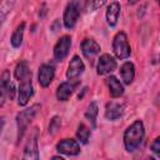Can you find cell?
<instances>
[{
    "instance_id": "cell-1",
    "label": "cell",
    "mask_w": 160,
    "mask_h": 160,
    "mask_svg": "<svg viewBox=\"0 0 160 160\" xmlns=\"http://www.w3.org/2000/svg\"><path fill=\"white\" fill-rule=\"evenodd\" d=\"M144 135H145V129L142 121L141 120L134 121L124 132V145L126 151L132 152L134 150H136L141 144Z\"/></svg>"
},
{
    "instance_id": "cell-2",
    "label": "cell",
    "mask_w": 160,
    "mask_h": 160,
    "mask_svg": "<svg viewBox=\"0 0 160 160\" xmlns=\"http://www.w3.org/2000/svg\"><path fill=\"white\" fill-rule=\"evenodd\" d=\"M40 109V105L39 104H35L22 111H20L18 115H16V125H18V140L20 141L29 126V124L31 122V120L35 118L36 112L39 111Z\"/></svg>"
},
{
    "instance_id": "cell-3",
    "label": "cell",
    "mask_w": 160,
    "mask_h": 160,
    "mask_svg": "<svg viewBox=\"0 0 160 160\" xmlns=\"http://www.w3.org/2000/svg\"><path fill=\"white\" fill-rule=\"evenodd\" d=\"M112 50L118 59H126L130 56L131 48L128 41V36L124 31H119L112 40Z\"/></svg>"
},
{
    "instance_id": "cell-4",
    "label": "cell",
    "mask_w": 160,
    "mask_h": 160,
    "mask_svg": "<svg viewBox=\"0 0 160 160\" xmlns=\"http://www.w3.org/2000/svg\"><path fill=\"white\" fill-rule=\"evenodd\" d=\"M80 9H81V5L79 1L68 2L65 11H64V18H62L64 25L66 29H72L76 25V21H78L79 15H80Z\"/></svg>"
},
{
    "instance_id": "cell-5",
    "label": "cell",
    "mask_w": 160,
    "mask_h": 160,
    "mask_svg": "<svg viewBox=\"0 0 160 160\" xmlns=\"http://www.w3.org/2000/svg\"><path fill=\"white\" fill-rule=\"evenodd\" d=\"M22 160H39V148H38V129L35 128L30 134L22 152Z\"/></svg>"
},
{
    "instance_id": "cell-6",
    "label": "cell",
    "mask_w": 160,
    "mask_h": 160,
    "mask_svg": "<svg viewBox=\"0 0 160 160\" xmlns=\"http://www.w3.org/2000/svg\"><path fill=\"white\" fill-rule=\"evenodd\" d=\"M84 70H85V65H84L82 60L80 59V56L74 55L72 59H71L70 62H69L68 71H66V78H68L70 81L76 82L78 79H79V76L84 72Z\"/></svg>"
},
{
    "instance_id": "cell-7",
    "label": "cell",
    "mask_w": 160,
    "mask_h": 160,
    "mask_svg": "<svg viewBox=\"0 0 160 160\" xmlns=\"http://www.w3.org/2000/svg\"><path fill=\"white\" fill-rule=\"evenodd\" d=\"M32 95V84H31V75L26 76L25 79L20 80L19 86V95H18V104L20 106H25L29 99Z\"/></svg>"
},
{
    "instance_id": "cell-8",
    "label": "cell",
    "mask_w": 160,
    "mask_h": 160,
    "mask_svg": "<svg viewBox=\"0 0 160 160\" xmlns=\"http://www.w3.org/2000/svg\"><path fill=\"white\" fill-rule=\"evenodd\" d=\"M56 150L60 154L74 156L80 152V145L78 141H75L72 139H62L56 144Z\"/></svg>"
},
{
    "instance_id": "cell-9",
    "label": "cell",
    "mask_w": 160,
    "mask_h": 160,
    "mask_svg": "<svg viewBox=\"0 0 160 160\" xmlns=\"http://www.w3.org/2000/svg\"><path fill=\"white\" fill-rule=\"evenodd\" d=\"M70 46H71V38L68 36V35H64L61 36L56 45L54 46V58L56 60H64L68 54H69V50H70Z\"/></svg>"
},
{
    "instance_id": "cell-10",
    "label": "cell",
    "mask_w": 160,
    "mask_h": 160,
    "mask_svg": "<svg viewBox=\"0 0 160 160\" xmlns=\"http://www.w3.org/2000/svg\"><path fill=\"white\" fill-rule=\"evenodd\" d=\"M81 50L84 56L90 61V64H92L100 52V45L92 39H84L81 42Z\"/></svg>"
},
{
    "instance_id": "cell-11",
    "label": "cell",
    "mask_w": 160,
    "mask_h": 160,
    "mask_svg": "<svg viewBox=\"0 0 160 160\" xmlns=\"http://www.w3.org/2000/svg\"><path fill=\"white\" fill-rule=\"evenodd\" d=\"M116 69V61L115 59L109 55V54H102L100 58H99V61H98V66H96V72L99 75H105V74H109L111 71H114Z\"/></svg>"
},
{
    "instance_id": "cell-12",
    "label": "cell",
    "mask_w": 160,
    "mask_h": 160,
    "mask_svg": "<svg viewBox=\"0 0 160 160\" xmlns=\"http://www.w3.org/2000/svg\"><path fill=\"white\" fill-rule=\"evenodd\" d=\"M54 76H55L54 66L48 65V64H44L40 66V69H39V84L42 88H48L51 84V81L54 80Z\"/></svg>"
},
{
    "instance_id": "cell-13",
    "label": "cell",
    "mask_w": 160,
    "mask_h": 160,
    "mask_svg": "<svg viewBox=\"0 0 160 160\" xmlns=\"http://www.w3.org/2000/svg\"><path fill=\"white\" fill-rule=\"evenodd\" d=\"M124 114V105L116 101H110L105 108V118L108 120H116Z\"/></svg>"
},
{
    "instance_id": "cell-14",
    "label": "cell",
    "mask_w": 160,
    "mask_h": 160,
    "mask_svg": "<svg viewBox=\"0 0 160 160\" xmlns=\"http://www.w3.org/2000/svg\"><path fill=\"white\" fill-rule=\"evenodd\" d=\"M120 75H121V79L124 81V84L130 85L134 81V78H135V66H134V64L130 62V61H125L120 66Z\"/></svg>"
},
{
    "instance_id": "cell-15",
    "label": "cell",
    "mask_w": 160,
    "mask_h": 160,
    "mask_svg": "<svg viewBox=\"0 0 160 160\" xmlns=\"http://www.w3.org/2000/svg\"><path fill=\"white\" fill-rule=\"evenodd\" d=\"M119 14H120V4L118 1H112L108 5L106 9V21L110 26H115L119 19Z\"/></svg>"
},
{
    "instance_id": "cell-16",
    "label": "cell",
    "mask_w": 160,
    "mask_h": 160,
    "mask_svg": "<svg viewBox=\"0 0 160 160\" xmlns=\"http://www.w3.org/2000/svg\"><path fill=\"white\" fill-rule=\"evenodd\" d=\"M106 85L109 88V92H110L111 98H119L124 94V86L120 82V80H118V78L109 76L106 79Z\"/></svg>"
},
{
    "instance_id": "cell-17",
    "label": "cell",
    "mask_w": 160,
    "mask_h": 160,
    "mask_svg": "<svg viewBox=\"0 0 160 160\" xmlns=\"http://www.w3.org/2000/svg\"><path fill=\"white\" fill-rule=\"evenodd\" d=\"M74 90V84L71 82H61L56 89V99L59 101H68Z\"/></svg>"
},
{
    "instance_id": "cell-18",
    "label": "cell",
    "mask_w": 160,
    "mask_h": 160,
    "mask_svg": "<svg viewBox=\"0 0 160 160\" xmlns=\"http://www.w3.org/2000/svg\"><path fill=\"white\" fill-rule=\"evenodd\" d=\"M10 84H11V81H10V72L8 70H5L2 72V75L0 76V106L4 104L5 98L8 96Z\"/></svg>"
},
{
    "instance_id": "cell-19",
    "label": "cell",
    "mask_w": 160,
    "mask_h": 160,
    "mask_svg": "<svg viewBox=\"0 0 160 160\" xmlns=\"http://www.w3.org/2000/svg\"><path fill=\"white\" fill-rule=\"evenodd\" d=\"M24 30H25V22H21L20 25H18V28L14 30L10 42L14 48H19L22 42V36H24Z\"/></svg>"
},
{
    "instance_id": "cell-20",
    "label": "cell",
    "mask_w": 160,
    "mask_h": 160,
    "mask_svg": "<svg viewBox=\"0 0 160 160\" xmlns=\"http://www.w3.org/2000/svg\"><path fill=\"white\" fill-rule=\"evenodd\" d=\"M14 75H15V78H16L19 81L22 80V79H25L26 76L31 75V72H30V70H29V66H28V62H26V61H20V62L16 65V68H15Z\"/></svg>"
},
{
    "instance_id": "cell-21",
    "label": "cell",
    "mask_w": 160,
    "mask_h": 160,
    "mask_svg": "<svg viewBox=\"0 0 160 160\" xmlns=\"http://www.w3.org/2000/svg\"><path fill=\"white\" fill-rule=\"evenodd\" d=\"M98 112H99V108H98L96 101H91V102L89 104V106H88V110L85 111V118L91 122L92 128L95 126V121H96Z\"/></svg>"
},
{
    "instance_id": "cell-22",
    "label": "cell",
    "mask_w": 160,
    "mask_h": 160,
    "mask_svg": "<svg viewBox=\"0 0 160 160\" xmlns=\"http://www.w3.org/2000/svg\"><path fill=\"white\" fill-rule=\"evenodd\" d=\"M76 136H78V139H79L80 142L86 144L88 140H89V138H90V129H89L84 122L79 124L78 131H76Z\"/></svg>"
},
{
    "instance_id": "cell-23",
    "label": "cell",
    "mask_w": 160,
    "mask_h": 160,
    "mask_svg": "<svg viewBox=\"0 0 160 160\" xmlns=\"http://www.w3.org/2000/svg\"><path fill=\"white\" fill-rule=\"evenodd\" d=\"M60 126H61V119L59 116H54L49 124V134H51V135L56 134L58 130L60 129Z\"/></svg>"
},
{
    "instance_id": "cell-24",
    "label": "cell",
    "mask_w": 160,
    "mask_h": 160,
    "mask_svg": "<svg viewBox=\"0 0 160 160\" xmlns=\"http://www.w3.org/2000/svg\"><path fill=\"white\" fill-rule=\"evenodd\" d=\"M151 150L159 156L160 155V138H156L154 140V142L151 144Z\"/></svg>"
},
{
    "instance_id": "cell-25",
    "label": "cell",
    "mask_w": 160,
    "mask_h": 160,
    "mask_svg": "<svg viewBox=\"0 0 160 160\" xmlns=\"http://www.w3.org/2000/svg\"><path fill=\"white\" fill-rule=\"evenodd\" d=\"M105 4V1H90V2H88V8H89V10H96L98 8H101L102 5Z\"/></svg>"
},
{
    "instance_id": "cell-26",
    "label": "cell",
    "mask_w": 160,
    "mask_h": 160,
    "mask_svg": "<svg viewBox=\"0 0 160 160\" xmlns=\"http://www.w3.org/2000/svg\"><path fill=\"white\" fill-rule=\"evenodd\" d=\"M4 125H5V120H4V118H0V134L4 129Z\"/></svg>"
},
{
    "instance_id": "cell-27",
    "label": "cell",
    "mask_w": 160,
    "mask_h": 160,
    "mask_svg": "<svg viewBox=\"0 0 160 160\" xmlns=\"http://www.w3.org/2000/svg\"><path fill=\"white\" fill-rule=\"evenodd\" d=\"M51 160H64L61 156H52V159Z\"/></svg>"
},
{
    "instance_id": "cell-28",
    "label": "cell",
    "mask_w": 160,
    "mask_h": 160,
    "mask_svg": "<svg viewBox=\"0 0 160 160\" xmlns=\"http://www.w3.org/2000/svg\"><path fill=\"white\" fill-rule=\"evenodd\" d=\"M145 160H155V158H152V156H148Z\"/></svg>"
}]
</instances>
